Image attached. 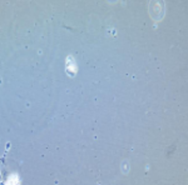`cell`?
<instances>
[{
	"mask_svg": "<svg viewBox=\"0 0 188 185\" xmlns=\"http://www.w3.org/2000/svg\"><path fill=\"white\" fill-rule=\"evenodd\" d=\"M66 71H68V74H70V75H74L77 73V66H75L73 56L66 58Z\"/></svg>",
	"mask_w": 188,
	"mask_h": 185,
	"instance_id": "obj_1",
	"label": "cell"
},
{
	"mask_svg": "<svg viewBox=\"0 0 188 185\" xmlns=\"http://www.w3.org/2000/svg\"><path fill=\"white\" fill-rule=\"evenodd\" d=\"M5 185H20V178L18 174H11L8 180H6Z\"/></svg>",
	"mask_w": 188,
	"mask_h": 185,
	"instance_id": "obj_2",
	"label": "cell"
}]
</instances>
